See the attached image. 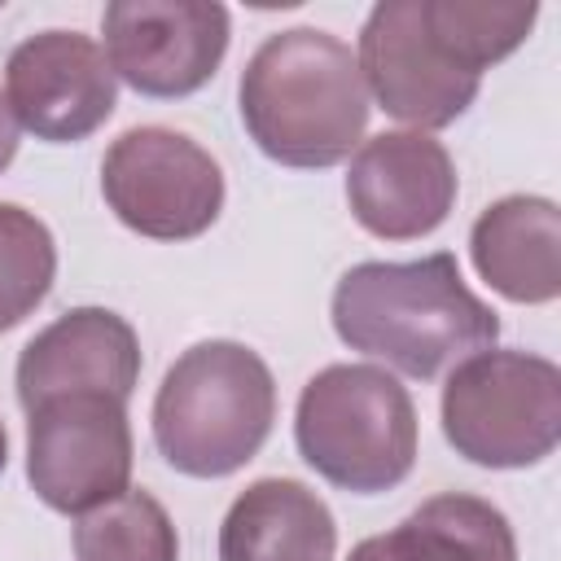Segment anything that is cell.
I'll list each match as a JSON object with an SVG mask.
<instances>
[{
	"label": "cell",
	"mask_w": 561,
	"mask_h": 561,
	"mask_svg": "<svg viewBox=\"0 0 561 561\" xmlns=\"http://www.w3.org/2000/svg\"><path fill=\"white\" fill-rule=\"evenodd\" d=\"M329 316L351 351L421 381L500 337V316L465 285L447 250L416 263H355L333 285Z\"/></svg>",
	"instance_id": "6da1fadb"
},
{
	"label": "cell",
	"mask_w": 561,
	"mask_h": 561,
	"mask_svg": "<svg viewBox=\"0 0 561 561\" xmlns=\"http://www.w3.org/2000/svg\"><path fill=\"white\" fill-rule=\"evenodd\" d=\"M241 123L280 167H337L368 127V88L355 53L316 26L267 35L241 70Z\"/></svg>",
	"instance_id": "7a4b0ae2"
},
{
	"label": "cell",
	"mask_w": 561,
	"mask_h": 561,
	"mask_svg": "<svg viewBox=\"0 0 561 561\" xmlns=\"http://www.w3.org/2000/svg\"><path fill=\"white\" fill-rule=\"evenodd\" d=\"M276 421V381L259 351L210 337L188 346L153 394V443L184 478H228L259 456Z\"/></svg>",
	"instance_id": "3957f363"
},
{
	"label": "cell",
	"mask_w": 561,
	"mask_h": 561,
	"mask_svg": "<svg viewBox=\"0 0 561 561\" xmlns=\"http://www.w3.org/2000/svg\"><path fill=\"white\" fill-rule=\"evenodd\" d=\"M298 456L351 495L399 486L416 465V408L394 373L377 364L320 368L294 412Z\"/></svg>",
	"instance_id": "277c9868"
},
{
	"label": "cell",
	"mask_w": 561,
	"mask_h": 561,
	"mask_svg": "<svg viewBox=\"0 0 561 561\" xmlns=\"http://www.w3.org/2000/svg\"><path fill=\"white\" fill-rule=\"evenodd\" d=\"M443 434L482 469H530L561 438V368L530 351H478L443 386Z\"/></svg>",
	"instance_id": "5b68a950"
},
{
	"label": "cell",
	"mask_w": 561,
	"mask_h": 561,
	"mask_svg": "<svg viewBox=\"0 0 561 561\" xmlns=\"http://www.w3.org/2000/svg\"><path fill=\"white\" fill-rule=\"evenodd\" d=\"M101 193L131 232L193 241L224 210V171L184 131L131 127L101 158Z\"/></svg>",
	"instance_id": "8992f818"
},
{
	"label": "cell",
	"mask_w": 561,
	"mask_h": 561,
	"mask_svg": "<svg viewBox=\"0 0 561 561\" xmlns=\"http://www.w3.org/2000/svg\"><path fill=\"white\" fill-rule=\"evenodd\" d=\"M26 478L53 513H88L131 482L127 403L114 394H57L26 412Z\"/></svg>",
	"instance_id": "52a82bcc"
},
{
	"label": "cell",
	"mask_w": 561,
	"mask_h": 561,
	"mask_svg": "<svg viewBox=\"0 0 561 561\" xmlns=\"http://www.w3.org/2000/svg\"><path fill=\"white\" fill-rule=\"evenodd\" d=\"M355 66L364 88L377 96V105L390 118L412 123V131L456 123L482 88V79L460 70L430 35L421 0L373 4L359 31Z\"/></svg>",
	"instance_id": "ba28073f"
},
{
	"label": "cell",
	"mask_w": 561,
	"mask_h": 561,
	"mask_svg": "<svg viewBox=\"0 0 561 561\" xmlns=\"http://www.w3.org/2000/svg\"><path fill=\"white\" fill-rule=\"evenodd\" d=\"M101 31L114 79L145 96H188L215 79L232 26L206 0H114Z\"/></svg>",
	"instance_id": "9c48e42d"
},
{
	"label": "cell",
	"mask_w": 561,
	"mask_h": 561,
	"mask_svg": "<svg viewBox=\"0 0 561 561\" xmlns=\"http://www.w3.org/2000/svg\"><path fill=\"white\" fill-rule=\"evenodd\" d=\"M4 101L35 140L70 145L92 136L118 105L105 48L83 31H39L4 61Z\"/></svg>",
	"instance_id": "30bf717a"
},
{
	"label": "cell",
	"mask_w": 561,
	"mask_h": 561,
	"mask_svg": "<svg viewBox=\"0 0 561 561\" xmlns=\"http://www.w3.org/2000/svg\"><path fill=\"white\" fill-rule=\"evenodd\" d=\"M456 162L430 131H381L359 140L346 171V202L381 241L430 237L456 206Z\"/></svg>",
	"instance_id": "8fae6325"
},
{
	"label": "cell",
	"mask_w": 561,
	"mask_h": 561,
	"mask_svg": "<svg viewBox=\"0 0 561 561\" xmlns=\"http://www.w3.org/2000/svg\"><path fill=\"white\" fill-rule=\"evenodd\" d=\"M140 381L136 329L105 307H75L39 329L18 355V399L31 412L57 394H114L131 399Z\"/></svg>",
	"instance_id": "7c38bea8"
},
{
	"label": "cell",
	"mask_w": 561,
	"mask_h": 561,
	"mask_svg": "<svg viewBox=\"0 0 561 561\" xmlns=\"http://www.w3.org/2000/svg\"><path fill=\"white\" fill-rule=\"evenodd\" d=\"M478 276L508 302H552L561 294V210L548 197L513 193L491 202L469 232Z\"/></svg>",
	"instance_id": "4fadbf2b"
},
{
	"label": "cell",
	"mask_w": 561,
	"mask_h": 561,
	"mask_svg": "<svg viewBox=\"0 0 561 561\" xmlns=\"http://www.w3.org/2000/svg\"><path fill=\"white\" fill-rule=\"evenodd\" d=\"M329 504L298 478H259L224 513L219 561H333Z\"/></svg>",
	"instance_id": "5bb4252c"
},
{
	"label": "cell",
	"mask_w": 561,
	"mask_h": 561,
	"mask_svg": "<svg viewBox=\"0 0 561 561\" xmlns=\"http://www.w3.org/2000/svg\"><path fill=\"white\" fill-rule=\"evenodd\" d=\"M386 535L399 561H517L508 517L465 491L430 495Z\"/></svg>",
	"instance_id": "9a60e30c"
},
{
	"label": "cell",
	"mask_w": 561,
	"mask_h": 561,
	"mask_svg": "<svg viewBox=\"0 0 561 561\" xmlns=\"http://www.w3.org/2000/svg\"><path fill=\"white\" fill-rule=\"evenodd\" d=\"M425 26L443 44V53L482 79L495 61H504L517 44H526L539 4L535 0H421Z\"/></svg>",
	"instance_id": "2e32d148"
},
{
	"label": "cell",
	"mask_w": 561,
	"mask_h": 561,
	"mask_svg": "<svg viewBox=\"0 0 561 561\" xmlns=\"http://www.w3.org/2000/svg\"><path fill=\"white\" fill-rule=\"evenodd\" d=\"M79 561H180V535L149 491H123L75 522Z\"/></svg>",
	"instance_id": "e0dca14e"
},
{
	"label": "cell",
	"mask_w": 561,
	"mask_h": 561,
	"mask_svg": "<svg viewBox=\"0 0 561 561\" xmlns=\"http://www.w3.org/2000/svg\"><path fill=\"white\" fill-rule=\"evenodd\" d=\"M57 245L48 224L13 202H0V333L22 324L53 289Z\"/></svg>",
	"instance_id": "ac0fdd59"
},
{
	"label": "cell",
	"mask_w": 561,
	"mask_h": 561,
	"mask_svg": "<svg viewBox=\"0 0 561 561\" xmlns=\"http://www.w3.org/2000/svg\"><path fill=\"white\" fill-rule=\"evenodd\" d=\"M346 561H399V552H394L390 535H373V539H359Z\"/></svg>",
	"instance_id": "d6986e66"
},
{
	"label": "cell",
	"mask_w": 561,
	"mask_h": 561,
	"mask_svg": "<svg viewBox=\"0 0 561 561\" xmlns=\"http://www.w3.org/2000/svg\"><path fill=\"white\" fill-rule=\"evenodd\" d=\"M13 153H18V118H13V110L0 92V171L13 162Z\"/></svg>",
	"instance_id": "ffe728a7"
},
{
	"label": "cell",
	"mask_w": 561,
	"mask_h": 561,
	"mask_svg": "<svg viewBox=\"0 0 561 561\" xmlns=\"http://www.w3.org/2000/svg\"><path fill=\"white\" fill-rule=\"evenodd\" d=\"M4 465H9V434H4V425H0V473H4Z\"/></svg>",
	"instance_id": "44dd1931"
}]
</instances>
